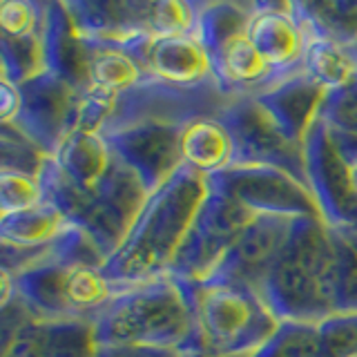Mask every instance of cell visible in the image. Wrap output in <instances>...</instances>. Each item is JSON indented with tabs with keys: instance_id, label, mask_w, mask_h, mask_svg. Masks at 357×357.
I'll use <instances>...</instances> for the list:
<instances>
[{
	"instance_id": "1",
	"label": "cell",
	"mask_w": 357,
	"mask_h": 357,
	"mask_svg": "<svg viewBox=\"0 0 357 357\" xmlns=\"http://www.w3.org/2000/svg\"><path fill=\"white\" fill-rule=\"evenodd\" d=\"M228 98L215 76L199 85L145 78L116 96L114 109L98 134L152 195L183 165L181 134L188 123L219 114Z\"/></svg>"
},
{
	"instance_id": "2",
	"label": "cell",
	"mask_w": 357,
	"mask_h": 357,
	"mask_svg": "<svg viewBox=\"0 0 357 357\" xmlns=\"http://www.w3.org/2000/svg\"><path fill=\"white\" fill-rule=\"evenodd\" d=\"M3 266L14 277L16 293L38 319L87 321L94 319L114 297L103 275L105 257L92 237L67 223L54 241L36 248L0 243Z\"/></svg>"
},
{
	"instance_id": "3",
	"label": "cell",
	"mask_w": 357,
	"mask_h": 357,
	"mask_svg": "<svg viewBox=\"0 0 357 357\" xmlns=\"http://www.w3.org/2000/svg\"><path fill=\"white\" fill-rule=\"evenodd\" d=\"M206 195L208 176L183 163L145 199L119 250L103 264L114 295L170 273Z\"/></svg>"
},
{
	"instance_id": "4",
	"label": "cell",
	"mask_w": 357,
	"mask_h": 357,
	"mask_svg": "<svg viewBox=\"0 0 357 357\" xmlns=\"http://www.w3.org/2000/svg\"><path fill=\"white\" fill-rule=\"evenodd\" d=\"M335 248L321 219L297 217L259 295L279 321L319 324L333 308Z\"/></svg>"
},
{
	"instance_id": "5",
	"label": "cell",
	"mask_w": 357,
	"mask_h": 357,
	"mask_svg": "<svg viewBox=\"0 0 357 357\" xmlns=\"http://www.w3.org/2000/svg\"><path fill=\"white\" fill-rule=\"evenodd\" d=\"M192 312L185 355L252 357L273 337L279 319L255 288L232 282L176 279Z\"/></svg>"
},
{
	"instance_id": "6",
	"label": "cell",
	"mask_w": 357,
	"mask_h": 357,
	"mask_svg": "<svg viewBox=\"0 0 357 357\" xmlns=\"http://www.w3.org/2000/svg\"><path fill=\"white\" fill-rule=\"evenodd\" d=\"M38 181L43 201L54 204L67 221L83 228L103 252L105 261L119 250L145 199L150 197L139 174L119 156L107 174L92 188L74 185L54 159H47Z\"/></svg>"
},
{
	"instance_id": "7",
	"label": "cell",
	"mask_w": 357,
	"mask_h": 357,
	"mask_svg": "<svg viewBox=\"0 0 357 357\" xmlns=\"http://www.w3.org/2000/svg\"><path fill=\"white\" fill-rule=\"evenodd\" d=\"M192 312L170 275L116 293L94 319L96 346H150L183 353Z\"/></svg>"
},
{
	"instance_id": "8",
	"label": "cell",
	"mask_w": 357,
	"mask_h": 357,
	"mask_svg": "<svg viewBox=\"0 0 357 357\" xmlns=\"http://www.w3.org/2000/svg\"><path fill=\"white\" fill-rule=\"evenodd\" d=\"M232 134V165H271L308 185L304 145L295 143L277 126L268 109L248 94L230 96L217 114Z\"/></svg>"
},
{
	"instance_id": "9",
	"label": "cell",
	"mask_w": 357,
	"mask_h": 357,
	"mask_svg": "<svg viewBox=\"0 0 357 357\" xmlns=\"http://www.w3.org/2000/svg\"><path fill=\"white\" fill-rule=\"evenodd\" d=\"M255 217L239 201L208 181V195L167 275L176 279L208 277Z\"/></svg>"
},
{
	"instance_id": "10",
	"label": "cell",
	"mask_w": 357,
	"mask_h": 357,
	"mask_svg": "<svg viewBox=\"0 0 357 357\" xmlns=\"http://www.w3.org/2000/svg\"><path fill=\"white\" fill-rule=\"evenodd\" d=\"M217 185L252 215L271 217H315L321 212L310 188L299 183L293 174L271 165H230L226 170L208 176Z\"/></svg>"
},
{
	"instance_id": "11",
	"label": "cell",
	"mask_w": 357,
	"mask_h": 357,
	"mask_svg": "<svg viewBox=\"0 0 357 357\" xmlns=\"http://www.w3.org/2000/svg\"><path fill=\"white\" fill-rule=\"evenodd\" d=\"M308 188L328 228H357V190L353 170L333 141L331 126L315 119L304 141Z\"/></svg>"
},
{
	"instance_id": "12",
	"label": "cell",
	"mask_w": 357,
	"mask_h": 357,
	"mask_svg": "<svg viewBox=\"0 0 357 357\" xmlns=\"http://www.w3.org/2000/svg\"><path fill=\"white\" fill-rule=\"evenodd\" d=\"M18 87L22 107L11 126L54 159L61 145L76 132L81 92L54 72H43Z\"/></svg>"
},
{
	"instance_id": "13",
	"label": "cell",
	"mask_w": 357,
	"mask_h": 357,
	"mask_svg": "<svg viewBox=\"0 0 357 357\" xmlns=\"http://www.w3.org/2000/svg\"><path fill=\"white\" fill-rule=\"evenodd\" d=\"M245 94L261 103L290 139L304 145L308 130L319 116L326 89L308 74L301 61L295 67L273 70Z\"/></svg>"
},
{
	"instance_id": "14",
	"label": "cell",
	"mask_w": 357,
	"mask_h": 357,
	"mask_svg": "<svg viewBox=\"0 0 357 357\" xmlns=\"http://www.w3.org/2000/svg\"><path fill=\"white\" fill-rule=\"evenodd\" d=\"M290 226L293 219L288 217H255L215 271L199 282H232L250 286L259 293L288 239Z\"/></svg>"
},
{
	"instance_id": "15",
	"label": "cell",
	"mask_w": 357,
	"mask_h": 357,
	"mask_svg": "<svg viewBox=\"0 0 357 357\" xmlns=\"http://www.w3.org/2000/svg\"><path fill=\"white\" fill-rule=\"evenodd\" d=\"M152 5L154 0H65L78 36L112 47L152 36Z\"/></svg>"
},
{
	"instance_id": "16",
	"label": "cell",
	"mask_w": 357,
	"mask_h": 357,
	"mask_svg": "<svg viewBox=\"0 0 357 357\" xmlns=\"http://www.w3.org/2000/svg\"><path fill=\"white\" fill-rule=\"evenodd\" d=\"M119 50L128 52L145 78H161L174 85H199L212 78V63L197 36L134 38Z\"/></svg>"
},
{
	"instance_id": "17",
	"label": "cell",
	"mask_w": 357,
	"mask_h": 357,
	"mask_svg": "<svg viewBox=\"0 0 357 357\" xmlns=\"http://www.w3.org/2000/svg\"><path fill=\"white\" fill-rule=\"evenodd\" d=\"M245 33H248L255 50L273 70H286V67H295L304 61L308 40L286 0L255 3Z\"/></svg>"
},
{
	"instance_id": "18",
	"label": "cell",
	"mask_w": 357,
	"mask_h": 357,
	"mask_svg": "<svg viewBox=\"0 0 357 357\" xmlns=\"http://www.w3.org/2000/svg\"><path fill=\"white\" fill-rule=\"evenodd\" d=\"M94 326L87 321L36 319L22 328L0 357H94Z\"/></svg>"
},
{
	"instance_id": "19",
	"label": "cell",
	"mask_w": 357,
	"mask_h": 357,
	"mask_svg": "<svg viewBox=\"0 0 357 357\" xmlns=\"http://www.w3.org/2000/svg\"><path fill=\"white\" fill-rule=\"evenodd\" d=\"M45 67L78 92L89 87V47L78 36L65 3H47L45 18Z\"/></svg>"
},
{
	"instance_id": "20",
	"label": "cell",
	"mask_w": 357,
	"mask_h": 357,
	"mask_svg": "<svg viewBox=\"0 0 357 357\" xmlns=\"http://www.w3.org/2000/svg\"><path fill=\"white\" fill-rule=\"evenodd\" d=\"M181 156L185 165L204 176L217 174L234 161L232 134L217 114L197 116L181 134Z\"/></svg>"
},
{
	"instance_id": "21",
	"label": "cell",
	"mask_w": 357,
	"mask_h": 357,
	"mask_svg": "<svg viewBox=\"0 0 357 357\" xmlns=\"http://www.w3.org/2000/svg\"><path fill=\"white\" fill-rule=\"evenodd\" d=\"M306 40H328L344 47L357 45V0H306L290 3Z\"/></svg>"
},
{
	"instance_id": "22",
	"label": "cell",
	"mask_w": 357,
	"mask_h": 357,
	"mask_svg": "<svg viewBox=\"0 0 357 357\" xmlns=\"http://www.w3.org/2000/svg\"><path fill=\"white\" fill-rule=\"evenodd\" d=\"M114 159L116 152L98 132H74L56 152L54 163L74 185L92 188L107 174Z\"/></svg>"
},
{
	"instance_id": "23",
	"label": "cell",
	"mask_w": 357,
	"mask_h": 357,
	"mask_svg": "<svg viewBox=\"0 0 357 357\" xmlns=\"http://www.w3.org/2000/svg\"><path fill=\"white\" fill-rule=\"evenodd\" d=\"M67 223L70 221L54 204L40 201L29 210L0 217V243L16 245V248H36L54 241Z\"/></svg>"
},
{
	"instance_id": "24",
	"label": "cell",
	"mask_w": 357,
	"mask_h": 357,
	"mask_svg": "<svg viewBox=\"0 0 357 357\" xmlns=\"http://www.w3.org/2000/svg\"><path fill=\"white\" fill-rule=\"evenodd\" d=\"M252 0H223V3H201L195 36L206 47L208 56L217 54L234 36L248 31L252 16Z\"/></svg>"
},
{
	"instance_id": "25",
	"label": "cell",
	"mask_w": 357,
	"mask_h": 357,
	"mask_svg": "<svg viewBox=\"0 0 357 357\" xmlns=\"http://www.w3.org/2000/svg\"><path fill=\"white\" fill-rule=\"evenodd\" d=\"M304 67L326 92H340L357 83V52L328 40H308Z\"/></svg>"
},
{
	"instance_id": "26",
	"label": "cell",
	"mask_w": 357,
	"mask_h": 357,
	"mask_svg": "<svg viewBox=\"0 0 357 357\" xmlns=\"http://www.w3.org/2000/svg\"><path fill=\"white\" fill-rule=\"evenodd\" d=\"M85 45L89 47V87L92 89L121 94L145 81V74L128 52L87 40Z\"/></svg>"
},
{
	"instance_id": "27",
	"label": "cell",
	"mask_w": 357,
	"mask_h": 357,
	"mask_svg": "<svg viewBox=\"0 0 357 357\" xmlns=\"http://www.w3.org/2000/svg\"><path fill=\"white\" fill-rule=\"evenodd\" d=\"M43 72H47L45 67V27L36 33H27V36H0L3 81L22 85Z\"/></svg>"
},
{
	"instance_id": "28",
	"label": "cell",
	"mask_w": 357,
	"mask_h": 357,
	"mask_svg": "<svg viewBox=\"0 0 357 357\" xmlns=\"http://www.w3.org/2000/svg\"><path fill=\"white\" fill-rule=\"evenodd\" d=\"M335 248V315H357V241L351 228H328Z\"/></svg>"
},
{
	"instance_id": "29",
	"label": "cell",
	"mask_w": 357,
	"mask_h": 357,
	"mask_svg": "<svg viewBox=\"0 0 357 357\" xmlns=\"http://www.w3.org/2000/svg\"><path fill=\"white\" fill-rule=\"evenodd\" d=\"M252 357H328L319 324L279 321L275 335Z\"/></svg>"
},
{
	"instance_id": "30",
	"label": "cell",
	"mask_w": 357,
	"mask_h": 357,
	"mask_svg": "<svg viewBox=\"0 0 357 357\" xmlns=\"http://www.w3.org/2000/svg\"><path fill=\"white\" fill-rule=\"evenodd\" d=\"M50 156L14 126L0 123V170L40 176Z\"/></svg>"
},
{
	"instance_id": "31",
	"label": "cell",
	"mask_w": 357,
	"mask_h": 357,
	"mask_svg": "<svg viewBox=\"0 0 357 357\" xmlns=\"http://www.w3.org/2000/svg\"><path fill=\"white\" fill-rule=\"evenodd\" d=\"M43 201L38 176H29L14 170H0V217L29 210Z\"/></svg>"
},
{
	"instance_id": "32",
	"label": "cell",
	"mask_w": 357,
	"mask_h": 357,
	"mask_svg": "<svg viewBox=\"0 0 357 357\" xmlns=\"http://www.w3.org/2000/svg\"><path fill=\"white\" fill-rule=\"evenodd\" d=\"M47 3L38 0H5L0 3V29L3 36H27L45 27Z\"/></svg>"
},
{
	"instance_id": "33",
	"label": "cell",
	"mask_w": 357,
	"mask_h": 357,
	"mask_svg": "<svg viewBox=\"0 0 357 357\" xmlns=\"http://www.w3.org/2000/svg\"><path fill=\"white\" fill-rule=\"evenodd\" d=\"M319 116L328 123L331 128L349 132L357 137V96L351 89H340V92H326Z\"/></svg>"
},
{
	"instance_id": "34",
	"label": "cell",
	"mask_w": 357,
	"mask_h": 357,
	"mask_svg": "<svg viewBox=\"0 0 357 357\" xmlns=\"http://www.w3.org/2000/svg\"><path fill=\"white\" fill-rule=\"evenodd\" d=\"M94 357H185L178 349H150V346H96Z\"/></svg>"
},
{
	"instance_id": "35",
	"label": "cell",
	"mask_w": 357,
	"mask_h": 357,
	"mask_svg": "<svg viewBox=\"0 0 357 357\" xmlns=\"http://www.w3.org/2000/svg\"><path fill=\"white\" fill-rule=\"evenodd\" d=\"M22 107V96H20V87L9 83V81H0V123L11 126Z\"/></svg>"
},
{
	"instance_id": "36",
	"label": "cell",
	"mask_w": 357,
	"mask_h": 357,
	"mask_svg": "<svg viewBox=\"0 0 357 357\" xmlns=\"http://www.w3.org/2000/svg\"><path fill=\"white\" fill-rule=\"evenodd\" d=\"M351 170H353V183H355V190H357V163L351 165Z\"/></svg>"
},
{
	"instance_id": "37",
	"label": "cell",
	"mask_w": 357,
	"mask_h": 357,
	"mask_svg": "<svg viewBox=\"0 0 357 357\" xmlns=\"http://www.w3.org/2000/svg\"><path fill=\"white\" fill-rule=\"evenodd\" d=\"M185 357H210V355H199V353H192V355H185Z\"/></svg>"
},
{
	"instance_id": "38",
	"label": "cell",
	"mask_w": 357,
	"mask_h": 357,
	"mask_svg": "<svg viewBox=\"0 0 357 357\" xmlns=\"http://www.w3.org/2000/svg\"><path fill=\"white\" fill-rule=\"evenodd\" d=\"M349 89H351V92H353V94H355V96H357V83H355V85H353V87H349Z\"/></svg>"
},
{
	"instance_id": "39",
	"label": "cell",
	"mask_w": 357,
	"mask_h": 357,
	"mask_svg": "<svg viewBox=\"0 0 357 357\" xmlns=\"http://www.w3.org/2000/svg\"><path fill=\"white\" fill-rule=\"evenodd\" d=\"M353 230V237H355V241H357V228H351Z\"/></svg>"
},
{
	"instance_id": "40",
	"label": "cell",
	"mask_w": 357,
	"mask_h": 357,
	"mask_svg": "<svg viewBox=\"0 0 357 357\" xmlns=\"http://www.w3.org/2000/svg\"><path fill=\"white\" fill-rule=\"evenodd\" d=\"M353 50H355V52H357V45H355V47H353Z\"/></svg>"
}]
</instances>
